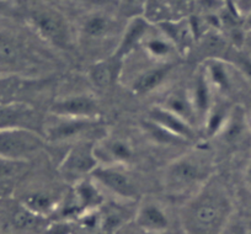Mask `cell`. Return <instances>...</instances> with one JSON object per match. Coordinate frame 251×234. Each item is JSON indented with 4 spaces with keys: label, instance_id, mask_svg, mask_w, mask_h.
<instances>
[{
    "label": "cell",
    "instance_id": "cell-1",
    "mask_svg": "<svg viewBox=\"0 0 251 234\" xmlns=\"http://www.w3.org/2000/svg\"><path fill=\"white\" fill-rule=\"evenodd\" d=\"M233 211L228 190L213 175L181 207V228L183 234H222Z\"/></svg>",
    "mask_w": 251,
    "mask_h": 234
},
{
    "label": "cell",
    "instance_id": "cell-2",
    "mask_svg": "<svg viewBox=\"0 0 251 234\" xmlns=\"http://www.w3.org/2000/svg\"><path fill=\"white\" fill-rule=\"evenodd\" d=\"M213 161L203 149H194L174 159L164 170L163 186L174 196L190 197L214 175Z\"/></svg>",
    "mask_w": 251,
    "mask_h": 234
},
{
    "label": "cell",
    "instance_id": "cell-3",
    "mask_svg": "<svg viewBox=\"0 0 251 234\" xmlns=\"http://www.w3.org/2000/svg\"><path fill=\"white\" fill-rule=\"evenodd\" d=\"M45 119L43 136L50 143H75L80 141H98L102 133L100 119H80L50 115Z\"/></svg>",
    "mask_w": 251,
    "mask_h": 234
},
{
    "label": "cell",
    "instance_id": "cell-4",
    "mask_svg": "<svg viewBox=\"0 0 251 234\" xmlns=\"http://www.w3.org/2000/svg\"><path fill=\"white\" fill-rule=\"evenodd\" d=\"M30 24L38 37L58 50H72L74 36L68 19L52 6H38L30 15Z\"/></svg>",
    "mask_w": 251,
    "mask_h": 234
},
{
    "label": "cell",
    "instance_id": "cell-5",
    "mask_svg": "<svg viewBox=\"0 0 251 234\" xmlns=\"http://www.w3.org/2000/svg\"><path fill=\"white\" fill-rule=\"evenodd\" d=\"M103 194L115 197L117 202L129 204L136 201L141 194L138 184L127 170V166L100 165L90 175Z\"/></svg>",
    "mask_w": 251,
    "mask_h": 234
},
{
    "label": "cell",
    "instance_id": "cell-6",
    "mask_svg": "<svg viewBox=\"0 0 251 234\" xmlns=\"http://www.w3.org/2000/svg\"><path fill=\"white\" fill-rule=\"evenodd\" d=\"M42 133L28 129H0V158L27 163L45 148Z\"/></svg>",
    "mask_w": 251,
    "mask_h": 234
},
{
    "label": "cell",
    "instance_id": "cell-7",
    "mask_svg": "<svg viewBox=\"0 0 251 234\" xmlns=\"http://www.w3.org/2000/svg\"><path fill=\"white\" fill-rule=\"evenodd\" d=\"M95 141H80L72 144L59 164V174L69 184L74 185L89 178L99 165L94 152Z\"/></svg>",
    "mask_w": 251,
    "mask_h": 234
},
{
    "label": "cell",
    "instance_id": "cell-8",
    "mask_svg": "<svg viewBox=\"0 0 251 234\" xmlns=\"http://www.w3.org/2000/svg\"><path fill=\"white\" fill-rule=\"evenodd\" d=\"M126 25V24H125ZM125 25L121 26L120 19L110 13L94 11L88 14L81 21L78 30L79 40L91 43H102L103 41H111L117 37L120 40Z\"/></svg>",
    "mask_w": 251,
    "mask_h": 234
},
{
    "label": "cell",
    "instance_id": "cell-9",
    "mask_svg": "<svg viewBox=\"0 0 251 234\" xmlns=\"http://www.w3.org/2000/svg\"><path fill=\"white\" fill-rule=\"evenodd\" d=\"M94 152L100 165L128 166L134 160V147L123 137L105 134L95 141Z\"/></svg>",
    "mask_w": 251,
    "mask_h": 234
},
{
    "label": "cell",
    "instance_id": "cell-10",
    "mask_svg": "<svg viewBox=\"0 0 251 234\" xmlns=\"http://www.w3.org/2000/svg\"><path fill=\"white\" fill-rule=\"evenodd\" d=\"M100 104L91 94H73L57 99L50 106V115L80 117V119H100Z\"/></svg>",
    "mask_w": 251,
    "mask_h": 234
},
{
    "label": "cell",
    "instance_id": "cell-11",
    "mask_svg": "<svg viewBox=\"0 0 251 234\" xmlns=\"http://www.w3.org/2000/svg\"><path fill=\"white\" fill-rule=\"evenodd\" d=\"M43 125L45 119H41L31 106L23 103L0 101V129H28L37 131V127H40L43 133Z\"/></svg>",
    "mask_w": 251,
    "mask_h": 234
},
{
    "label": "cell",
    "instance_id": "cell-12",
    "mask_svg": "<svg viewBox=\"0 0 251 234\" xmlns=\"http://www.w3.org/2000/svg\"><path fill=\"white\" fill-rule=\"evenodd\" d=\"M154 24L147 20L144 16H137L126 21L121 37L116 45L115 50L111 53L117 59L125 61L137 48H141L144 38L153 30Z\"/></svg>",
    "mask_w": 251,
    "mask_h": 234
},
{
    "label": "cell",
    "instance_id": "cell-13",
    "mask_svg": "<svg viewBox=\"0 0 251 234\" xmlns=\"http://www.w3.org/2000/svg\"><path fill=\"white\" fill-rule=\"evenodd\" d=\"M187 90L188 94H190V98H191L192 105H194L195 113H196L199 130H201L202 124L204 121V117L208 113L211 106L213 105L214 99L217 96L213 88L209 84L208 79H207L206 74H204L202 66H200L196 69Z\"/></svg>",
    "mask_w": 251,
    "mask_h": 234
},
{
    "label": "cell",
    "instance_id": "cell-14",
    "mask_svg": "<svg viewBox=\"0 0 251 234\" xmlns=\"http://www.w3.org/2000/svg\"><path fill=\"white\" fill-rule=\"evenodd\" d=\"M147 119L155 122L156 125L165 129L166 131L173 133L174 136L185 141L186 143H194L199 138V130L196 127L186 122L185 120H182L178 116H176L175 113L161 107L158 104L149 110Z\"/></svg>",
    "mask_w": 251,
    "mask_h": 234
},
{
    "label": "cell",
    "instance_id": "cell-15",
    "mask_svg": "<svg viewBox=\"0 0 251 234\" xmlns=\"http://www.w3.org/2000/svg\"><path fill=\"white\" fill-rule=\"evenodd\" d=\"M133 222L146 232L166 234L170 227V218L163 205L154 200H144L137 208Z\"/></svg>",
    "mask_w": 251,
    "mask_h": 234
},
{
    "label": "cell",
    "instance_id": "cell-16",
    "mask_svg": "<svg viewBox=\"0 0 251 234\" xmlns=\"http://www.w3.org/2000/svg\"><path fill=\"white\" fill-rule=\"evenodd\" d=\"M217 96L228 98L234 88L235 69L223 58H207L201 63Z\"/></svg>",
    "mask_w": 251,
    "mask_h": 234
},
{
    "label": "cell",
    "instance_id": "cell-17",
    "mask_svg": "<svg viewBox=\"0 0 251 234\" xmlns=\"http://www.w3.org/2000/svg\"><path fill=\"white\" fill-rule=\"evenodd\" d=\"M174 68H175V63H155L154 67L144 69L138 76L134 77L133 80L131 81L129 89L137 96L151 95L166 83Z\"/></svg>",
    "mask_w": 251,
    "mask_h": 234
},
{
    "label": "cell",
    "instance_id": "cell-18",
    "mask_svg": "<svg viewBox=\"0 0 251 234\" xmlns=\"http://www.w3.org/2000/svg\"><path fill=\"white\" fill-rule=\"evenodd\" d=\"M141 48L149 59L158 64L175 63V58L181 55L175 45L159 30L156 25H154L153 30L144 38Z\"/></svg>",
    "mask_w": 251,
    "mask_h": 234
},
{
    "label": "cell",
    "instance_id": "cell-19",
    "mask_svg": "<svg viewBox=\"0 0 251 234\" xmlns=\"http://www.w3.org/2000/svg\"><path fill=\"white\" fill-rule=\"evenodd\" d=\"M248 133H251L248 113L241 106L234 105L229 119L214 139H219L228 147H236L243 143Z\"/></svg>",
    "mask_w": 251,
    "mask_h": 234
},
{
    "label": "cell",
    "instance_id": "cell-20",
    "mask_svg": "<svg viewBox=\"0 0 251 234\" xmlns=\"http://www.w3.org/2000/svg\"><path fill=\"white\" fill-rule=\"evenodd\" d=\"M123 61L110 54L108 57L99 59L94 64H91L88 72L89 80L95 88L100 90L110 89L120 79Z\"/></svg>",
    "mask_w": 251,
    "mask_h": 234
},
{
    "label": "cell",
    "instance_id": "cell-21",
    "mask_svg": "<svg viewBox=\"0 0 251 234\" xmlns=\"http://www.w3.org/2000/svg\"><path fill=\"white\" fill-rule=\"evenodd\" d=\"M156 26L175 45L181 55H185L186 53L190 52L192 45L196 43V38L192 32L188 16L177 19V20L164 21V23L156 24Z\"/></svg>",
    "mask_w": 251,
    "mask_h": 234
},
{
    "label": "cell",
    "instance_id": "cell-22",
    "mask_svg": "<svg viewBox=\"0 0 251 234\" xmlns=\"http://www.w3.org/2000/svg\"><path fill=\"white\" fill-rule=\"evenodd\" d=\"M158 105L166 108L170 112L175 113L176 116L181 117L186 122H188V124L192 125V126L199 130L196 113H195L194 105H192V101L191 98H190V94H188L187 88L174 89L170 93L166 94L164 100H161Z\"/></svg>",
    "mask_w": 251,
    "mask_h": 234
},
{
    "label": "cell",
    "instance_id": "cell-23",
    "mask_svg": "<svg viewBox=\"0 0 251 234\" xmlns=\"http://www.w3.org/2000/svg\"><path fill=\"white\" fill-rule=\"evenodd\" d=\"M224 99L226 98L216 96L213 105L211 106L208 113L204 117V121L201 126L203 139L216 138L226 125V120L229 119V115H230L234 105H230Z\"/></svg>",
    "mask_w": 251,
    "mask_h": 234
},
{
    "label": "cell",
    "instance_id": "cell-24",
    "mask_svg": "<svg viewBox=\"0 0 251 234\" xmlns=\"http://www.w3.org/2000/svg\"><path fill=\"white\" fill-rule=\"evenodd\" d=\"M142 131L144 132L147 138L151 142H153L154 144H158V146H164V147H170V146H181V144H185L186 142L180 139L178 137L174 136L173 133H170L169 131H166L165 129H163L161 126L156 125L155 122L151 121L149 119H146L141 125Z\"/></svg>",
    "mask_w": 251,
    "mask_h": 234
},
{
    "label": "cell",
    "instance_id": "cell-25",
    "mask_svg": "<svg viewBox=\"0 0 251 234\" xmlns=\"http://www.w3.org/2000/svg\"><path fill=\"white\" fill-rule=\"evenodd\" d=\"M223 59L230 63L244 79L251 83V55L245 50L230 45L223 55Z\"/></svg>",
    "mask_w": 251,
    "mask_h": 234
},
{
    "label": "cell",
    "instance_id": "cell-26",
    "mask_svg": "<svg viewBox=\"0 0 251 234\" xmlns=\"http://www.w3.org/2000/svg\"><path fill=\"white\" fill-rule=\"evenodd\" d=\"M45 217L35 213L24 205H20L18 209L13 213V224L15 228L24 232H32L41 229Z\"/></svg>",
    "mask_w": 251,
    "mask_h": 234
},
{
    "label": "cell",
    "instance_id": "cell-27",
    "mask_svg": "<svg viewBox=\"0 0 251 234\" xmlns=\"http://www.w3.org/2000/svg\"><path fill=\"white\" fill-rule=\"evenodd\" d=\"M23 50L9 36L0 35V64H15L21 59Z\"/></svg>",
    "mask_w": 251,
    "mask_h": 234
},
{
    "label": "cell",
    "instance_id": "cell-28",
    "mask_svg": "<svg viewBox=\"0 0 251 234\" xmlns=\"http://www.w3.org/2000/svg\"><path fill=\"white\" fill-rule=\"evenodd\" d=\"M148 0H118V11L126 20L143 16Z\"/></svg>",
    "mask_w": 251,
    "mask_h": 234
},
{
    "label": "cell",
    "instance_id": "cell-29",
    "mask_svg": "<svg viewBox=\"0 0 251 234\" xmlns=\"http://www.w3.org/2000/svg\"><path fill=\"white\" fill-rule=\"evenodd\" d=\"M115 234H154V233H149V232H146L144 229L139 228L136 223H126L125 226L121 227Z\"/></svg>",
    "mask_w": 251,
    "mask_h": 234
},
{
    "label": "cell",
    "instance_id": "cell-30",
    "mask_svg": "<svg viewBox=\"0 0 251 234\" xmlns=\"http://www.w3.org/2000/svg\"><path fill=\"white\" fill-rule=\"evenodd\" d=\"M243 47L246 48V52L251 55V31L245 32V37H244V43Z\"/></svg>",
    "mask_w": 251,
    "mask_h": 234
},
{
    "label": "cell",
    "instance_id": "cell-31",
    "mask_svg": "<svg viewBox=\"0 0 251 234\" xmlns=\"http://www.w3.org/2000/svg\"><path fill=\"white\" fill-rule=\"evenodd\" d=\"M11 8V4L9 0H0V16L8 13Z\"/></svg>",
    "mask_w": 251,
    "mask_h": 234
},
{
    "label": "cell",
    "instance_id": "cell-32",
    "mask_svg": "<svg viewBox=\"0 0 251 234\" xmlns=\"http://www.w3.org/2000/svg\"><path fill=\"white\" fill-rule=\"evenodd\" d=\"M243 28L245 30V32L251 31V11L243 19Z\"/></svg>",
    "mask_w": 251,
    "mask_h": 234
},
{
    "label": "cell",
    "instance_id": "cell-33",
    "mask_svg": "<svg viewBox=\"0 0 251 234\" xmlns=\"http://www.w3.org/2000/svg\"><path fill=\"white\" fill-rule=\"evenodd\" d=\"M246 182H248V186L251 189V163L249 164L248 169H246Z\"/></svg>",
    "mask_w": 251,
    "mask_h": 234
},
{
    "label": "cell",
    "instance_id": "cell-34",
    "mask_svg": "<svg viewBox=\"0 0 251 234\" xmlns=\"http://www.w3.org/2000/svg\"><path fill=\"white\" fill-rule=\"evenodd\" d=\"M80 3H88V4H102L105 0H78Z\"/></svg>",
    "mask_w": 251,
    "mask_h": 234
},
{
    "label": "cell",
    "instance_id": "cell-35",
    "mask_svg": "<svg viewBox=\"0 0 251 234\" xmlns=\"http://www.w3.org/2000/svg\"><path fill=\"white\" fill-rule=\"evenodd\" d=\"M248 120H249V126H250V131H251V112L248 113Z\"/></svg>",
    "mask_w": 251,
    "mask_h": 234
},
{
    "label": "cell",
    "instance_id": "cell-36",
    "mask_svg": "<svg viewBox=\"0 0 251 234\" xmlns=\"http://www.w3.org/2000/svg\"><path fill=\"white\" fill-rule=\"evenodd\" d=\"M224 1H226V3H230V0H224Z\"/></svg>",
    "mask_w": 251,
    "mask_h": 234
},
{
    "label": "cell",
    "instance_id": "cell-37",
    "mask_svg": "<svg viewBox=\"0 0 251 234\" xmlns=\"http://www.w3.org/2000/svg\"><path fill=\"white\" fill-rule=\"evenodd\" d=\"M233 1H235V0H230V3H233Z\"/></svg>",
    "mask_w": 251,
    "mask_h": 234
}]
</instances>
